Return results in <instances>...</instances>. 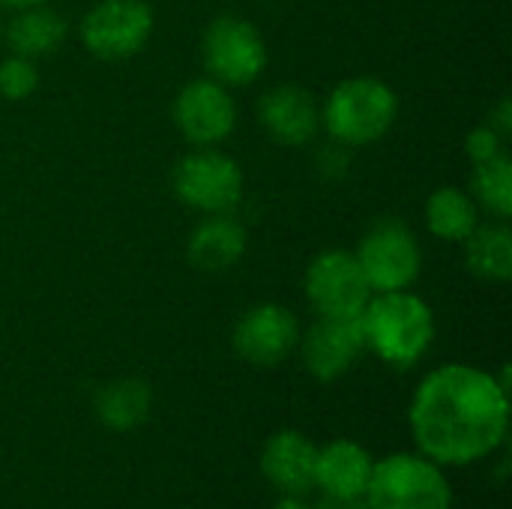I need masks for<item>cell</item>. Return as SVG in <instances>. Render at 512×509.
<instances>
[{"label":"cell","instance_id":"cell-6","mask_svg":"<svg viewBox=\"0 0 512 509\" xmlns=\"http://www.w3.org/2000/svg\"><path fill=\"white\" fill-rule=\"evenodd\" d=\"M177 198L201 213H234L243 198V171L240 165L213 147H198L186 153L174 168Z\"/></svg>","mask_w":512,"mask_h":509},{"label":"cell","instance_id":"cell-1","mask_svg":"<svg viewBox=\"0 0 512 509\" xmlns=\"http://www.w3.org/2000/svg\"><path fill=\"white\" fill-rule=\"evenodd\" d=\"M417 453L441 468H465L495 456L510 432L507 372L447 363L429 372L408 408Z\"/></svg>","mask_w":512,"mask_h":509},{"label":"cell","instance_id":"cell-10","mask_svg":"<svg viewBox=\"0 0 512 509\" xmlns=\"http://www.w3.org/2000/svg\"><path fill=\"white\" fill-rule=\"evenodd\" d=\"M174 123L195 147H216L234 132L237 105L225 84L216 78H198L180 90L174 102Z\"/></svg>","mask_w":512,"mask_h":509},{"label":"cell","instance_id":"cell-8","mask_svg":"<svg viewBox=\"0 0 512 509\" xmlns=\"http://www.w3.org/2000/svg\"><path fill=\"white\" fill-rule=\"evenodd\" d=\"M306 300L318 318H360L372 288L351 252L330 249L306 267Z\"/></svg>","mask_w":512,"mask_h":509},{"label":"cell","instance_id":"cell-21","mask_svg":"<svg viewBox=\"0 0 512 509\" xmlns=\"http://www.w3.org/2000/svg\"><path fill=\"white\" fill-rule=\"evenodd\" d=\"M471 192L474 198L495 213L498 219H507L512 213V162L507 153L477 162L474 177H471Z\"/></svg>","mask_w":512,"mask_h":509},{"label":"cell","instance_id":"cell-2","mask_svg":"<svg viewBox=\"0 0 512 509\" xmlns=\"http://www.w3.org/2000/svg\"><path fill=\"white\" fill-rule=\"evenodd\" d=\"M366 348L387 366L408 369L426 357L435 339V315L426 300L405 291L372 294L360 312Z\"/></svg>","mask_w":512,"mask_h":509},{"label":"cell","instance_id":"cell-15","mask_svg":"<svg viewBox=\"0 0 512 509\" xmlns=\"http://www.w3.org/2000/svg\"><path fill=\"white\" fill-rule=\"evenodd\" d=\"M375 459L357 441L339 438L318 447L315 456V489L321 495H366Z\"/></svg>","mask_w":512,"mask_h":509},{"label":"cell","instance_id":"cell-9","mask_svg":"<svg viewBox=\"0 0 512 509\" xmlns=\"http://www.w3.org/2000/svg\"><path fill=\"white\" fill-rule=\"evenodd\" d=\"M150 33L153 12L144 0H99L81 24V39L99 60H126L138 54Z\"/></svg>","mask_w":512,"mask_h":509},{"label":"cell","instance_id":"cell-16","mask_svg":"<svg viewBox=\"0 0 512 509\" xmlns=\"http://www.w3.org/2000/svg\"><path fill=\"white\" fill-rule=\"evenodd\" d=\"M246 228L231 213H210L189 237V261L204 273H225L246 255Z\"/></svg>","mask_w":512,"mask_h":509},{"label":"cell","instance_id":"cell-26","mask_svg":"<svg viewBox=\"0 0 512 509\" xmlns=\"http://www.w3.org/2000/svg\"><path fill=\"white\" fill-rule=\"evenodd\" d=\"M273 509H312V504L306 501V495H282Z\"/></svg>","mask_w":512,"mask_h":509},{"label":"cell","instance_id":"cell-7","mask_svg":"<svg viewBox=\"0 0 512 509\" xmlns=\"http://www.w3.org/2000/svg\"><path fill=\"white\" fill-rule=\"evenodd\" d=\"M204 66L219 84H252L267 69V45L255 24L237 15L216 18L201 42Z\"/></svg>","mask_w":512,"mask_h":509},{"label":"cell","instance_id":"cell-28","mask_svg":"<svg viewBox=\"0 0 512 509\" xmlns=\"http://www.w3.org/2000/svg\"><path fill=\"white\" fill-rule=\"evenodd\" d=\"M0 33H3V24H0Z\"/></svg>","mask_w":512,"mask_h":509},{"label":"cell","instance_id":"cell-11","mask_svg":"<svg viewBox=\"0 0 512 509\" xmlns=\"http://www.w3.org/2000/svg\"><path fill=\"white\" fill-rule=\"evenodd\" d=\"M300 345V321L288 306H252L234 327V351L261 369L285 363Z\"/></svg>","mask_w":512,"mask_h":509},{"label":"cell","instance_id":"cell-4","mask_svg":"<svg viewBox=\"0 0 512 509\" xmlns=\"http://www.w3.org/2000/svg\"><path fill=\"white\" fill-rule=\"evenodd\" d=\"M363 498L369 509H453V486L429 456L393 453L375 462Z\"/></svg>","mask_w":512,"mask_h":509},{"label":"cell","instance_id":"cell-17","mask_svg":"<svg viewBox=\"0 0 512 509\" xmlns=\"http://www.w3.org/2000/svg\"><path fill=\"white\" fill-rule=\"evenodd\" d=\"M96 420L111 432L138 429L153 411V393L141 378H120L96 393Z\"/></svg>","mask_w":512,"mask_h":509},{"label":"cell","instance_id":"cell-25","mask_svg":"<svg viewBox=\"0 0 512 509\" xmlns=\"http://www.w3.org/2000/svg\"><path fill=\"white\" fill-rule=\"evenodd\" d=\"M510 123H512L510 99H501V105H498V111H495V117L489 120V126H492V129H498L501 135H507V132H510Z\"/></svg>","mask_w":512,"mask_h":509},{"label":"cell","instance_id":"cell-23","mask_svg":"<svg viewBox=\"0 0 512 509\" xmlns=\"http://www.w3.org/2000/svg\"><path fill=\"white\" fill-rule=\"evenodd\" d=\"M465 150H468V156H471L474 165L477 162H486V159H495V156L504 153V135L498 129H492L489 123H483V126L471 129V135L465 141Z\"/></svg>","mask_w":512,"mask_h":509},{"label":"cell","instance_id":"cell-24","mask_svg":"<svg viewBox=\"0 0 512 509\" xmlns=\"http://www.w3.org/2000/svg\"><path fill=\"white\" fill-rule=\"evenodd\" d=\"M312 509H369L363 495H321Z\"/></svg>","mask_w":512,"mask_h":509},{"label":"cell","instance_id":"cell-19","mask_svg":"<svg viewBox=\"0 0 512 509\" xmlns=\"http://www.w3.org/2000/svg\"><path fill=\"white\" fill-rule=\"evenodd\" d=\"M426 225L438 240L465 243V237L480 225L477 201L456 186H441L426 201Z\"/></svg>","mask_w":512,"mask_h":509},{"label":"cell","instance_id":"cell-27","mask_svg":"<svg viewBox=\"0 0 512 509\" xmlns=\"http://www.w3.org/2000/svg\"><path fill=\"white\" fill-rule=\"evenodd\" d=\"M48 0H0L3 9H12V12H21V9H30V6H42Z\"/></svg>","mask_w":512,"mask_h":509},{"label":"cell","instance_id":"cell-22","mask_svg":"<svg viewBox=\"0 0 512 509\" xmlns=\"http://www.w3.org/2000/svg\"><path fill=\"white\" fill-rule=\"evenodd\" d=\"M39 84V72H36V60L12 54L0 63V96L21 102L27 99Z\"/></svg>","mask_w":512,"mask_h":509},{"label":"cell","instance_id":"cell-3","mask_svg":"<svg viewBox=\"0 0 512 509\" xmlns=\"http://www.w3.org/2000/svg\"><path fill=\"white\" fill-rule=\"evenodd\" d=\"M399 114L396 90L372 75L342 81L324 102L321 123L345 147H363L384 138Z\"/></svg>","mask_w":512,"mask_h":509},{"label":"cell","instance_id":"cell-20","mask_svg":"<svg viewBox=\"0 0 512 509\" xmlns=\"http://www.w3.org/2000/svg\"><path fill=\"white\" fill-rule=\"evenodd\" d=\"M465 261L471 273L492 279V282H507L512 276V234L504 222H489L477 225L465 237Z\"/></svg>","mask_w":512,"mask_h":509},{"label":"cell","instance_id":"cell-5","mask_svg":"<svg viewBox=\"0 0 512 509\" xmlns=\"http://www.w3.org/2000/svg\"><path fill=\"white\" fill-rule=\"evenodd\" d=\"M354 258H357L372 294L411 288L420 276V267H423L420 240L402 219L375 222L363 234Z\"/></svg>","mask_w":512,"mask_h":509},{"label":"cell","instance_id":"cell-18","mask_svg":"<svg viewBox=\"0 0 512 509\" xmlns=\"http://www.w3.org/2000/svg\"><path fill=\"white\" fill-rule=\"evenodd\" d=\"M66 30H69V27H66V18L42 3V6L21 9V12L9 21L6 42H9L12 54L39 60V57H48L51 51H57V48L63 45Z\"/></svg>","mask_w":512,"mask_h":509},{"label":"cell","instance_id":"cell-12","mask_svg":"<svg viewBox=\"0 0 512 509\" xmlns=\"http://www.w3.org/2000/svg\"><path fill=\"white\" fill-rule=\"evenodd\" d=\"M300 354L306 372L321 381H339L366 351L360 318H318L306 336H300Z\"/></svg>","mask_w":512,"mask_h":509},{"label":"cell","instance_id":"cell-13","mask_svg":"<svg viewBox=\"0 0 512 509\" xmlns=\"http://www.w3.org/2000/svg\"><path fill=\"white\" fill-rule=\"evenodd\" d=\"M258 120L273 141L285 147H303L321 129V108L306 87L279 84L261 96Z\"/></svg>","mask_w":512,"mask_h":509},{"label":"cell","instance_id":"cell-14","mask_svg":"<svg viewBox=\"0 0 512 509\" xmlns=\"http://www.w3.org/2000/svg\"><path fill=\"white\" fill-rule=\"evenodd\" d=\"M315 456L318 444L303 432L282 429L261 450V474L282 495H309L315 489Z\"/></svg>","mask_w":512,"mask_h":509}]
</instances>
